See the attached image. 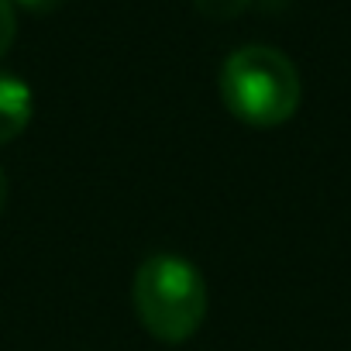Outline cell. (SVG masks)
I'll return each mask as SVG.
<instances>
[{"instance_id": "6da1fadb", "label": "cell", "mask_w": 351, "mask_h": 351, "mask_svg": "<svg viewBox=\"0 0 351 351\" xmlns=\"http://www.w3.org/2000/svg\"><path fill=\"white\" fill-rule=\"evenodd\" d=\"M131 303L155 341L183 344L204 327L207 282L190 258L158 252L138 265L131 279Z\"/></svg>"}, {"instance_id": "7a4b0ae2", "label": "cell", "mask_w": 351, "mask_h": 351, "mask_svg": "<svg viewBox=\"0 0 351 351\" xmlns=\"http://www.w3.org/2000/svg\"><path fill=\"white\" fill-rule=\"evenodd\" d=\"M221 100L224 107L252 128H279L286 124L300 100L303 83L296 66L269 45H245L228 56L221 66Z\"/></svg>"}, {"instance_id": "3957f363", "label": "cell", "mask_w": 351, "mask_h": 351, "mask_svg": "<svg viewBox=\"0 0 351 351\" xmlns=\"http://www.w3.org/2000/svg\"><path fill=\"white\" fill-rule=\"evenodd\" d=\"M35 114V93L14 73H0V145L14 141Z\"/></svg>"}, {"instance_id": "277c9868", "label": "cell", "mask_w": 351, "mask_h": 351, "mask_svg": "<svg viewBox=\"0 0 351 351\" xmlns=\"http://www.w3.org/2000/svg\"><path fill=\"white\" fill-rule=\"evenodd\" d=\"M252 4L255 0H193V8L210 21H231V18L245 14Z\"/></svg>"}, {"instance_id": "5b68a950", "label": "cell", "mask_w": 351, "mask_h": 351, "mask_svg": "<svg viewBox=\"0 0 351 351\" xmlns=\"http://www.w3.org/2000/svg\"><path fill=\"white\" fill-rule=\"evenodd\" d=\"M18 35V11H14V0H0V56H4L14 45Z\"/></svg>"}, {"instance_id": "8992f818", "label": "cell", "mask_w": 351, "mask_h": 351, "mask_svg": "<svg viewBox=\"0 0 351 351\" xmlns=\"http://www.w3.org/2000/svg\"><path fill=\"white\" fill-rule=\"evenodd\" d=\"M66 4V0H14V8L28 11V14H52Z\"/></svg>"}, {"instance_id": "52a82bcc", "label": "cell", "mask_w": 351, "mask_h": 351, "mask_svg": "<svg viewBox=\"0 0 351 351\" xmlns=\"http://www.w3.org/2000/svg\"><path fill=\"white\" fill-rule=\"evenodd\" d=\"M4 207H8V172L0 169V214H4Z\"/></svg>"}]
</instances>
